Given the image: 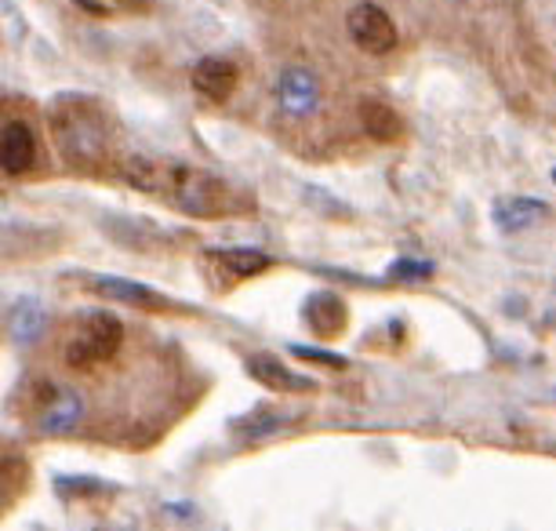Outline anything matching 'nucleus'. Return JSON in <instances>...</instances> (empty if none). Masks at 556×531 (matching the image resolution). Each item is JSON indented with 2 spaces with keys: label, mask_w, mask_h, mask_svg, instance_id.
I'll return each instance as SVG.
<instances>
[{
  "label": "nucleus",
  "mask_w": 556,
  "mask_h": 531,
  "mask_svg": "<svg viewBox=\"0 0 556 531\" xmlns=\"http://www.w3.org/2000/svg\"><path fill=\"white\" fill-rule=\"evenodd\" d=\"M553 182H556V168H553Z\"/></svg>",
  "instance_id": "obj_22"
},
{
  "label": "nucleus",
  "mask_w": 556,
  "mask_h": 531,
  "mask_svg": "<svg viewBox=\"0 0 556 531\" xmlns=\"http://www.w3.org/2000/svg\"><path fill=\"white\" fill-rule=\"evenodd\" d=\"M291 353L302 361H313V364H328V368H345V357L328 353V350H317V346H291Z\"/></svg>",
  "instance_id": "obj_20"
},
{
  "label": "nucleus",
  "mask_w": 556,
  "mask_h": 531,
  "mask_svg": "<svg viewBox=\"0 0 556 531\" xmlns=\"http://www.w3.org/2000/svg\"><path fill=\"white\" fill-rule=\"evenodd\" d=\"M237 430L244 437H269L273 430H280V419H277V415L255 412V415H248V419H240Z\"/></svg>",
  "instance_id": "obj_17"
},
{
  "label": "nucleus",
  "mask_w": 556,
  "mask_h": 531,
  "mask_svg": "<svg viewBox=\"0 0 556 531\" xmlns=\"http://www.w3.org/2000/svg\"><path fill=\"white\" fill-rule=\"evenodd\" d=\"M193 88L201 91L204 99L223 102L233 96V88H237V66L229 59L207 55L193 66Z\"/></svg>",
  "instance_id": "obj_7"
},
{
  "label": "nucleus",
  "mask_w": 556,
  "mask_h": 531,
  "mask_svg": "<svg viewBox=\"0 0 556 531\" xmlns=\"http://www.w3.org/2000/svg\"><path fill=\"white\" fill-rule=\"evenodd\" d=\"M121 342H124V328L117 317L106 314V309L84 314L66 346V364L80 371L99 368V364H106L113 353L121 350Z\"/></svg>",
  "instance_id": "obj_3"
},
{
  "label": "nucleus",
  "mask_w": 556,
  "mask_h": 531,
  "mask_svg": "<svg viewBox=\"0 0 556 531\" xmlns=\"http://www.w3.org/2000/svg\"><path fill=\"white\" fill-rule=\"evenodd\" d=\"M361 121H364V131L379 142H393L396 135H401V117H396V110L386 106V102H364Z\"/></svg>",
  "instance_id": "obj_15"
},
{
  "label": "nucleus",
  "mask_w": 556,
  "mask_h": 531,
  "mask_svg": "<svg viewBox=\"0 0 556 531\" xmlns=\"http://www.w3.org/2000/svg\"><path fill=\"white\" fill-rule=\"evenodd\" d=\"M207 258H212L218 269H226L229 277H237V280L258 277V274H266V269L273 266V258L255 252V248H223V252H212Z\"/></svg>",
  "instance_id": "obj_12"
},
{
  "label": "nucleus",
  "mask_w": 556,
  "mask_h": 531,
  "mask_svg": "<svg viewBox=\"0 0 556 531\" xmlns=\"http://www.w3.org/2000/svg\"><path fill=\"white\" fill-rule=\"evenodd\" d=\"M248 375L255 382H262V387L280 390V393H309V390H317V382H313L309 375L291 371L288 364H280L277 357H269V353H255V357H248Z\"/></svg>",
  "instance_id": "obj_5"
},
{
  "label": "nucleus",
  "mask_w": 556,
  "mask_h": 531,
  "mask_svg": "<svg viewBox=\"0 0 556 531\" xmlns=\"http://www.w3.org/2000/svg\"><path fill=\"white\" fill-rule=\"evenodd\" d=\"M34 157H37L34 131H29L26 124H8V128L0 131V168L23 175L34 168Z\"/></svg>",
  "instance_id": "obj_10"
},
{
  "label": "nucleus",
  "mask_w": 556,
  "mask_h": 531,
  "mask_svg": "<svg viewBox=\"0 0 556 531\" xmlns=\"http://www.w3.org/2000/svg\"><path fill=\"white\" fill-rule=\"evenodd\" d=\"M280 106L291 110V113H306L317 106V80L309 77V73H288L285 80H280Z\"/></svg>",
  "instance_id": "obj_13"
},
{
  "label": "nucleus",
  "mask_w": 556,
  "mask_h": 531,
  "mask_svg": "<svg viewBox=\"0 0 556 531\" xmlns=\"http://www.w3.org/2000/svg\"><path fill=\"white\" fill-rule=\"evenodd\" d=\"M23 484H26L23 459H0V488H4V492H18Z\"/></svg>",
  "instance_id": "obj_19"
},
{
  "label": "nucleus",
  "mask_w": 556,
  "mask_h": 531,
  "mask_svg": "<svg viewBox=\"0 0 556 531\" xmlns=\"http://www.w3.org/2000/svg\"><path fill=\"white\" fill-rule=\"evenodd\" d=\"M345 26H350L353 45L367 55H386V51L396 48V26L379 4H356Z\"/></svg>",
  "instance_id": "obj_4"
},
{
  "label": "nucleus",
  "mask_w": 556,
  "mask_h": 531,
  "mask_svg": "<svg viewBox=\"0 0 556 531\" xmlns=\"http://www.w3.org/2000/svg\"><path fill=\"white\" fill-rule=\"evenodd\" d=\"M45 328H48L45 306H40L37 299H23V302H18L15 314H12V336H15V342L29 346V342H37L40 336H45Z\"/></svg>",
  "instance_id": "obj_14"
},
{
  "label": "nucleus",
  "mask_w": 556,
  "mask_h": 531,
  "mask_svg": "<svg viewBox=\"0 0 556 531\" xmlns=\"http://www.w3.org/2000/svg\"><path fill=\"white\" fill-rule=\"evenodd\" d=\"M55 135L66 150V157L80 168H96L106 153V124L88 102H70L66 113H59Z\"/></svg>",
  "instance_id": "obj_2"
},
{
  "label": "nucleus",
  "mask_w": 556,
  "mask_h": 531,
  "mask_svg": "<svg viewBox=\"0 0 556 531\" xmlns=\"http://www.w3.org/2000/svg\"><path fill=\"white\" fill-rule=\"evenodd\" d=\"M393 280H429L433 277V266L429 263H415V258H396L390 269Z\"/></svg>",
  "instance_id": "obj_18"
},
{
  "label": "nucleus",
  "mask_w": 556,
  "mask_h": 531,
  "mask_svg": "<svg viewBox=\"0 0 556 531\" xmlns=\"http://www.w3.org/2000/svg\"><path fill=\"white\" fill-rule=\"evenodd\" d=\"M302 317L320 339H339L345 331V302L334 291H313L306 306H302Z\"/></svg>",
  "instance_id": "obj_6"
},
{
  "label": "nucleus",
  "mask_w": 556,
  "mask_h": 531,
  "mask_svg": "<svg viewBox=\"0 0 556 531\" xmlns=\"http://www.w3.org/2000/svg\"><path fill=\"white\" fill-rule=\"evenodd\" d=\"M545 215H549V204L534 201V197H509V201H498L495 212H491L502 233H523L539 226Z\"/></svg>",
  "instance_id": "obj_8"
},
{
  "label": "nucleus",
  "mask_w": 556,
  "mask_h": 531,
  "mask_svg": "<svg viewBox=\"0 0 556 531\" xmlns=\"http://www.w3.org/2000/svg\"><path fill=\"white\" fill-rule=\"evenodd\" d=\"M80 415H84V404L80 397L73 390H51V397L48 404L40 408V430L51 433V437H59V433H70L73 426L80 422Z\"/></svg>",
  "instance_id": "obj_11"
},
{
  "label": "nucleus",
  "mask_w": 556,
  "mask_h": 531,
  "mask_svg": "<svg viewBox=\"0 0 556 531\" xmlns=\"http://www.w3.org/2000/svg\"><path fill=\"white\" fill-rule=\"evenodd\" d=\"M91 288H96L99 295L128 302V306H139V309H175V302L164 299L161 291L135 285V280H124V277H96L91 280Z\"/></svg>",
  "instance_id": "obj_9"
},
{
  "label": "nucleus",
  "mask_w": 556,
  "mask_h": 531,
  "mask_svg": "<svg viewBox=\"0 0 556 531\" xmlns=\"http://www.w3.org/2000/svg\"><path fill=\"white\" fill-rule=\"evenodd\" d=\"M128 182L139 190L161 193L175 201L190 215H218L226 204V190L215 175L186 168V164H161V161H131Z\"/></svg>",
  "instance_id": "obj_1"
},
{
  "label": "nucleus",
  "mask_w": 556,
  "mask_h": 531,
  "mask_svg": "<svg viewBox=\"0 0 556 531\" xmlns=\"http://www.w3.org/2000/svg\"><path fill=\"white\" fill-rule=\"evenodd\" d=\"M55 488H59V495H99V492H106V484L96 481V477H55Z\"/></svg>",
  "instance_id": "obj_16"
},
{
  "label": "nucleus",
  "mask_w": 556,
  "mask_h": 531,
  "mask_svg": "<svg viewBox=\"0 0 556 531\" xmlns=\"http://www.w3.org/2000/svg\"><path fill=\"white\" fill-rule=\"evenodd\" d=\"M84 12H96V15H113L117 8H142L146 0H77Z\"/></svg>",
  "instance_id": "obj_21"
}]
</instances>
